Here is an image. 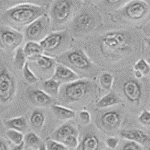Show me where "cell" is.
<instances>
[{"instance_id": "1f68e13d", "label": "cell", "mask_w": 150, "mask_h": 150, "mask_svg": "<svg viewBox=\"0 0 150 150\" xmlns=\"http://www.w3.org/2000/svg\"><path fill=\"white\" fill-rule=\"evenodd\" d=\"M137 121L145 127H150V111L143 110L137 117Z\"/></svg>"}, {"instance_id": "bcb514c9", "label": "cell", "mask_w": 150, "mask_h": 150, "mask_svg": "<svg viewBox=\"0 0 150 150\" xmlns=\"http://www.w3.org/2000/svg\"><path fill=\"white\" fill-rule=\"evenodd\" d=\"M149 76H150V74H149Z\"/></svg>"}, {"instance_id": "74e56055", "label": "cell", "mask_w": 150, "mask_h": 150, "mask_svg": "<svg viewBox=\"0 0 150 150\" xmlns=\"http://www.w3.org/2000/svg\"><path fill=\"white\" fill-rule=\"evenodd\" d=\"M0 150H9L8 144L2 139H0Z\"/></svg>"}, {"instance_id": "4316f807", "label": "cell", "mask_w": 150, "mask_h": 150, "mask_svg": "<svg viewBox=\"0 0 150 150\" xmlns=\"http://www.w3.org/2000/svg\"><path fill=\"white\" fill-rule=\"evenodd\" d=\"M113 81V76L109 72H103L99 77V85L105 91H109L112 89Z\"/></svg>"}, {"instance_id": "d6a6232c", "label": "cell", "mask_w": 150, "mask_h": 150, "mask_svg": "<svg viewBox=\"0 0 150 150\" xmlns=\"http://www.w3.org/2000/svg\"><path fill=\"white\" fill-rule=\"evenodd\" d=\"M45 144H46L47 150H68V149L62 143L52 140V139L48 140Z\"/></svg>"}, {"instance_id": "8fae6325", "label": "cell", "mask_w": 150, "mask_h": 150, "mask_svg": "<svg viewBox=\"0 0 150 150\" xmlns=\"http://www.w3.org/2000/svg\"><path fill=\"white\" fill-rule=\"evenodd\" d=\"M24 40L23 33L9 26L0 24V48L5 52L16 50Z\"/></svg>"}, {"instance_id": "8d00e7d4", "label": "cell", "mask_w": 150, "mask_h": 150, "mask_svg": "<svg viewBox=\"0 0 150 150\" xmlns=\"http://www.w3.org/2000/svg\"><path fill=\"white\" fill-rule=\"evenodd\" d=\"M143 33L146 35V37L150 38V21L146 24L143 29Z\"/></svg>"}, {"instance_id": "7a4b0ae2", "label": "cell", "mask_w": 150, "mask_h": 150, "mask_svg": "<svg viewBox=\"0 0 150 150\" xmlns=\"http://www.w3.org/2000/svg\"><path fill=\"white\" fill-rule=\"evenodd\" d=\"M45 14L46 8L42 5L21 3L7 9L2 14V17L11 25L26 27Z\"/></svg>"}, {"instance_id": "9c48e42d", "label": "cell", "mask_w": 150, "mask_h": 150, "mask_svg": "<svg viewBox=\"0 0 150 150\" xmlns=\"http://www.w3.org/2000/svg\"><path fill=\"white\" fill-rule=\"evenodd\" d=\"M51 139L62 143L68 149H76L79 144V131L71 123L66 122L53 131Z\"/></svg>"}, {"instance_id": "30bf717a", "label": "cell", "mask_w": 150, "mask_h": 150, "mask_svg": "<svg viewBox=\"0 0 150 150\" xmlns=\"http://www.w3.org/2000/svg\"><path fill=\"white\" fill-rule=\"evenodd\" d=\"M98 23V14L90 11H83L74 18L71 29L74 34L84 35L93 31Z\"/></svg>"}, {"instance_id": "83f0119b", "label": "cell", "mask_w": 150, "mask_h": 150, "mask_svg": "<svg viewBox=\"0 0 150 150\" xmlns=\"http://www.w3.org/2000/svg\"><path fill=\"white\" fill-rule=\"evenodd\" d=\"M26 57L23 52L22 47H19L15 50V54L14 57V65L17 70H23L24 65H26Z\"/></svg>"}, {"instance_id": "f546056e", "label": "cell", "mask_w": 150, "mask_h": 150, "mask_svg": "<svg viewBox=\"0 0 150 150\" xmlns=\"http://www.w3.org/2000/svg\"><path fill=\"white\" fill-rule=\"evenodd\" d=\"M134 71L139 72L143 77L147 76L150 74V66L146 60L140 59L134 65Z\"/></svg>"}, {"instance_id": "7bdbcfd3", "label": "cell", "mask_w": 150, "mask_h": 150, "mask_svg": "<svg viewBox=\"0 0 150 150\" xmlns=\"http://www.w3.org/2000/svg\"><path fill=\"white\" fill-rule=\"evenodd\" d=\"M26 150H36V149H27Z\"/></svg>"}, {"instance_id": "ee69618b", "label": "cell", "mask_w": 150, "mask_h": 150, "mask_svg": "<svg viewBox=\"0 0 150 150\" xmlns=\"http://www.w3.org/2000/svg\"><path fill=\"white\" fill-rule=\"evenodd\" d=\"M104 150H110V149H104Z\"/></svg>"}, {"instance_id": "7c38bea8", "label": "cell", "mask_w": 150, "mask_h": 150, "mask_svg": "<svg viewBox=\"0 0 150 150\" xmlns=\"http://www.w3.org/2000/svg\"><path fill=\"white\" fill-rule=\"evenodd\" d=\"M16 79L5 67L0 68V101L8 104L13 100L16 94Z\"/></svg>"}, {"instance_id": "3957f363", "label": "cell", "mask_w": 150, "mask_h": 150, "mask_svg": "<svg viewBox=\"0 0 150 150\" xmlns=\"http://www.w3.org/2000/svg\"><path fill=\"white\" fill-rule=\"evenodd\" d=\"M96 88V83L87 78H80L69 83L62 84L59 94L60 101L64 104L77 102L90 96Z\"/></svg>"}, {"instance_id": "8992f818", "label": "cell", "mask_w": 150, "mask_h": 150, "mask_svg": "<svg viewBox=\"0 0 150 150\" xmlns=\"http://www.w3.org/2000/svg\"><path fill=\"white\" fill-rule=\"evenodd\" d=\"M78 1L58 0L55 1L50 10L51 27L57 28L66 23L78 7Z\"/></svg>"}, {"instance_id": "5bb4252c", "label": "cell", "mask_w": 150, "mask_h": 150, "mask_svg": "<svg viewBox=\"0 0 150 150\" xmlns=\"http://www.w3.org/2000/svg\"><path fill=\"white\" fill-rule=\"evenodd\" d=\"M122 93L128 102L138 105L143 96L142 83L137 79H128L122 84Z\"/></svg>"}, {"instance_id": "d590c367", "label": "cell", "mask_w": 150, "mask_h": 150, "mask_svg": "<svg viewBox=\"0 0 150 150\" xmlns=\"http://www.w3.org/2000/svg\"><path fill=\"white\" fill-rule=\"evenodd\" d=\"M79 118H80L81 122L84 125H89L91 122L92 118L91 114L89 111L87 110H81L79 112Z\"/></svg>"}, {"instance_id": "f6af8a7d", "label": "cell", "mask_w": 150, "mask_h": 150, "mask_svg": "<svg viewBox=\"0 0 150 150\" xmlns=\"http://www.w3.org/2000/svg\"><path fill=\"white\" fill-rule=\"evenodd\" d=\"M0 125H1V122H0Z\"/></svg>"}, {"instance_id": "ba28073f", "label": "cell", "mask_w": 150, "mask_h": 150, "mask_svg": "<svg viewBox=\"0 0 150 150\" xmlns=\"http://www.w3.org/2000/svg\"><path fill=\"white\" fill-rule=\"evenodd\" d=\"M51 29V21L48 14H45L24 28V39L27 41L40 42Z\"/></svg>"}, {"instance_id": "e575fe53", "label": "cell", "mask_w": 150, "mask_h": 150, "mask_svg": "<svg viewBox=\"0 0 150 150\" xmlns=\"http://www.w3.org/2000/svg\"><path fill=\"white\" fill-rule=\"evenodd\" d=\"M120 143V139L116 137H108L105 140L106 146L110 150L116 149V147L119 146Z\"/></svg>"}, {"instance_id": "ab89813d", "label": "cell", "mask_w": 150, "mask_h": 150, "mask_svg": "<svg viewBox=\"0 0 150 150\" xmlns=\"http://www.w3.org/2000/svg\"><path fill=\"white\" fill-rule=\"evenodd\" d=\"M144 41H145L146 45L147 47H148L150 49V38L145 37L144 38Z\"/></svg>"}, {"instance_id": "4dcf8cb0", "label": "cell", "mask_w": 150, "mask_h": 150, "mask_svg": "<svg viewBox=\"0 0 150 150\" xmlns=\"http://www.w3.org/2000/svg\"><path fill=\"white\" fill-rule=\"evenodd\" d=\"M6 135H7L8 138L15 146L21 145V143H23L24 136L23 133H21L20 131L9 129L6 131Z\"/></svg>"}, {"instance_id": "b9f144b4", "label": "cell", "mask_w": 150, "mask_h": 150, "mask_svg": "<svg viewBox=\"0 0 150 150\" xmlns=\"http://www.w3.org/2000/svg\"><path fill=\"white\" fill-rule=\"evenodd\" d=\"M146 62H148V64H149V66H150V57H149V58L147 59Z\"/></svg>"}, {"instance_id": "277c9868", "label": "cell", "mask_w": 150, "mask_h": 150, "mask_svg": "<svg viewBox=\"0 0 150 150\" xmlns=\"http://www.w3.org/2000/svg\"><path fill=\"white\" fill-rule=\"evenodd\" d=\"M56 59L58 63L70 68L78 75L92 71L95 69L93 62L82 49L68 50L56 56Z\"/></svg>"}, {"instance_id": "6da1fadb", "label": "cell", "mask_w": 150, "mask_h": 150, "mask_svg": "<svg viewBox=\"0 0 150 150\" xmlns=\"http://www.w3.org/2000/svg\"><path fill=\"white\" fill-rule=\"evenodd\" d=\"M99 48L104 56L117 59L132 51L133 37L127 30H112L99 38Z\"/></svg>"}, {"instance_id": "7dc6e473", "label": "cell", "mask_w": 150, "mask_h": 150, "mask_svg": "<svg viewBox=\"0 0 150 150\" xmlns=\"http://www.w3.org/2000/svg\"><path fill=\"white\" fill-rule=\"evenodd\" d=\"M149 111H150V110H149Z\"/></svg>"}, {"instance_id": "f35d334b", "label": "cell", "mask_w": 150, "mask_h": 150, "mask_svg": "<svg viewBox=\"0 0 150 150\" xmlns=\"http://www.w3.org/2000/svg\"><path fill=\"white\" fill-rule=\"evenodd\" d=\"M24 142L23 143H21V145H18V146H15L14 148L12 149V150H23L24 148Z\"/></svg>"}, {"instance_id": "484cf974", "label": "cell", "mask_w": 150, "mask_h": 150, "mask_svg": "<svg viewBox=\"0 0 150 150\" xmlns=\"http://www.w3.org/2000/svg\"><path fill=\"white\" fill-rule=\"evenodd\" d=\"M24 145H26L28 149H34L35 147H39L41 142L40 137L35 131H29L24 136Z\"/></svg>"}, {"instance_id": "d6986e66", "label": "cell", "mask_w": 150, "mask_h": 150, "mask_svg": "<svg viewBox=\"0 0 150 150\" xmlns=\"http://www.w3.org/2000/svg\"><path fill=\"white\" fill-rule=\"evenodd\" d=\"M32 62L34 63L35 68L38 69L40 74L46 76L50 75L51 74H53L55 68L57 65L56 58L47 56L45 54H43L38 59Z\"/></svg>"}, {"instance_id": "ac0fdd59", "label": "cell", "mask_w": 150, "mask_h": 150, "mask_svg": "<svg viewBox=\"0 0 150 150\" xmlns=\"http://www.w3.org/2000/svg\"><path fill=\"white\" fill-rule=\"evenodd\" d=\"M27 93L29 101L39 108H47L48 106H52L54 103L53 98L41 89H29Z\"/></svg>"}, {"instance_id": "44dd1931", "label": "cell", "mask_w": 150, "mask_h": 150, "mask_svg": "<svg viewBox=\"0 0 150 150\" xmlns=\"http://www.w3.org/2000/svg\"><path fill=\"white\" fill-rule=\"evenodd\" d=\"M121 103V99L115 92H110L100 98L96 103V107L98 109H106Z\"/></svg>"}, {"instance_id": "cb8c5ba5", "label": "cell", "mask_w": 150, "mask_h": 150, "mask_svg": "<svg viewBox=\"0 0 150 150\" xmlns=\"http://www.w3.org/2000/svg\"><path fill=\"white\" fill-rule=\"evenodd\" d=\"M4 123H5V126L10 129L20 131L21 133L25 132L28 128L27 120L24 116L12 118L10 120H5Z\"/></svg>"}, {"instance_id": "ffe728a7", "label": "cell", "mask_w": 150, "mask_h": 150, "mask_svg": "<svg viewBox=\"0 0 150 150\" xmlns=\"http://www.w3.org/2000/svg\"><path fill=\"white\" fill-rule=\"evenodd\" d=\"M26 59L31 62H35L44 54V50L39 42L27 41L23 47Z\"/></svg>"}, {"instance_id": "4fadbf2b", "label": "cell", "mask_w": 150, "mask_h": 150, "mask_svg": "<svg viewBox=\"0 0 150 150\" xmlns=\"http://www.w3.org/2000/svg\"><path fill=\"white\" fill-rule=\"evenodd\" d=\"M122 120V113L120 110H109L98 116L97 123L102 129L106 131H114L120 128Z\"/></svg>"}, {"instance_id": "2e32d148", "label": "cell", "mask_w": 150, "mask_h": 150, "mask_svg": "<svg viewBox=\"0 0 150 150\" xmlns=\"http://www.w3.org/2000/svg\"><path fill=\"white\" fill-rule=\"evenodd\" d=\"M120 135L125 140L135 142L141 146L150 145V135L138 128L122 129L120 131Z\"/></svg>"}, {"instance_id": "f1b7e54d", "label": "cell", "mask_w": 150, "mask_h": 150, "mask_svg": "<svg viewBox=\"0 0 150 150\" xmlns=\"http://www.w3.org/2000/svg\"><path fill=\"white\" fill-rule=\"evenodd\" d=\"M23 76L26 82L30 84H34L39 81V77L34 73L30 68L29 62H26V65H24L23 68Z\"/></svg>"}, {"instance_id": "5b68a950", "label": "cell", "mask_w": 150, "mask_h": 150, "mask_svg": "<svg viewBox=\"0 0 150 150\" xmlns=\"http://www.w3.org/2000/svg\"><path fill=\"white\" fill-rule=\"evenodd\" d=\"M70 42L71 37L68 31L62 30L49 33L39 43L44 53L54 58L68 51Z\"/></svg>"}, {"instance_id": "603a6c76", "label": "cell", "mask_w": 150, "mask_h": 150, "mask_svg": "<svg viewBox=\"0 0 150 150\" xmlns=\"http://www.w3.org/2000/svg\"><path fill=\"white\" fill-rule=\"evenodd\" d=\"M62 85V84L61 83L53 79V77L46 79L41 83L42 90L51 97L58 96L59 94V90Z\"/></svg>"}, {"instance_id": "836d02e7", "label": "cell", "mask_w": 150, "mask_h": 150, "mask_svg": "<svg viewBox=\"0 0 150 150\" xmlns=\"http://www.w3.org/2000/svg\"><path fill=\"white\" fill-rule=\"evenodd\" d=\"M120 150H143V146L135 142L125 140L121 145Z\"/></svg>"}, {"instance_id": "52a82bcc", "label": "cell", "mask_w": 150, "mask_h": 150, "mask_svg": "<svg viewBox=\"0 0 150 150\" xmlns=\"http://www.w3.org/2000/svg\"><path fill=\"white\" fill-rule=\"evenodd\" d=\"M149 6L146 2L133 0L127 2L118 8L116 14L125 21L135 23L144 20L149 13Z\"/></svg>"}, {"instance_id": "7402d4cb", "label": "cell", "mask_w": 150, "mask_h": 150, "mask_svg": "<svg viewBox=\"0 0 150 150\" xmlns=\"http://www.w3.org/2000/svg\"><path fill=\"white\" fill-rule=\"evenodd\" d=\"M51 110L53 114L59 120H73L76 116V112L73 110L67 108L63 106L53 104Z\"/></svg>"}, {"instance_id": "e0dca14e", "label": "cell", "mask_w": 150, "mask_h": 150, "mask_svg": "<svg viewBox=\"0 0 150 150\" xmlns=\"http://www.w3.org/2000/svg\"><path fill=\"white\" fill-rule=\"evenodd\" d=\"M52 77L62 84L69 83L80 79V76L72 69L59 63L56 65Z\"/></svg>"}, {"instance_id": "60d3db41", "label": "cell", "mask_w": 150, "mask_h": 150, "mask_svg": "<svg viewBox=\"0 0 150 150\" xmlns=\"http://www.w3.org/2000/svg\"><path fill=\"white\" fill-rule=\"evenodd\" d=\"M38 150H47L46 144H45V143H41V145H40L39 147H38Z\"/></svg>"}, {"instance_id": "9a60e30c", "label": "cell", "mask_w": 150, "mask_h": 150, "mask_svg": "<svg viewBox=\"0 0 150 150\" xmlns=\"http://www.w3.org/2000/svg\"><path fill=\"white\" fill-rule=\"evenodd\" d=\"M77 150H104L102 141L92 130H87L79 139Z\"/></svg>"}, {"instance_id": "d4e9b609", "label": "cell", "mask_w": 150, "mask_h": 150, "mask_svg": "<svg viewBox=\"0 0 150 150\" xmlns=\"http://www.w3.org/2000/svg\"><path fill=\"white\" fill-rule=\"evenodd\" d=\"M45 120H46V116L45 112L39 108L35 109L33 111L30 116V119H29L30 124L33 128L37 131H39L42 129L45 125Z\"/></svg>"}]
</instances>
